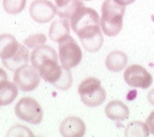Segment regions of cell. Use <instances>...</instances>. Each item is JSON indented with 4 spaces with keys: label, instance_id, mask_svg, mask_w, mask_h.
I'll list each match as a JSON object with an SVG mask.
<instances>
[{
    "label": "cell",
    "instance_id": "obj_6",
    "mask_svg": "<svg viewBox=\"0 0 154 137\" xmlns=\"http://www.w3.org/2000/svg\"><path fill=\"white\" fill-rule=\"evenodd\" d=\"M123 77L130 87L140 89H148L153 82L152 75L139 64H132L126 67Z\"/></svg>",
    "mask_w": 154,
    "mask_h": 137
},
{
    "label": "cell",
    "instance_id": "obj_19",
    "mask_svg": "<svg viewBox=\"0 0 154 137\" xmlns=\"http://www.w3.org/2000/svg\"><path fill=\"white\" fill-rule=\"evenodd\" d=\"M80 42H82V46H84V48L87 51H89V53H96L103 46L104 43L103 33L100 32V33L92 36V38L86 39V40H80Z\"/></svg>",
    "mask_w": 154,
    "mask_h": 137
},
{
    "label": "cell",
    "instance_id": "obj_14",
    "mask_svg": "<svg viewBox=\"0 0 154 137\" xmlns=\"http://www.w3.org/2000/svg\"><path fill=\"white\" fill-rule=\"evenodd\" d=\"M128 55L122 51H113L106 57V67L111 72H120L128 65Z\"/></svg>",
    "mask_w": 154,
    "mask_h": 137
},
{
    "label": "cell",
    "instance_id": "obj_17",
    "mask_svg": "<svg viewBox=\"0 0 154 137\" xmlns=\"http://www.w3.org/2000/svg\"><path fill=\"white\" fill-rule=\"evenodd\" d=\"M150 135V130L147 123L141 121H133L128 123L125 129L126 137H147Z\"/></svg>",
    "mask_w": 154,
    "mask_h": 137
},
{
    "label": "cell",
    "instance_id": "obj_3",
    "mask_svg": "<svg viewBox=\"0 0 154 137\" xmlns=\"http://www.w3.org/2000/svg\"><path fill=\"white\" fill-rule=\"evenodd\" d=\"M80 100L86 106L97 107L106 100V91L101 84V80L95 77H88L80 83L78 87Z\"/></svg>",
    "mask_w": 154,
    "mask_h": 137
},
{
    "label": "cell",
    "instance_id": "obj_27",
    "mask_svg": "<svg viewBox=\"0 0 154 137\" xmlns=\"http://www.w3.org/2000/svg\"><path fill=\"white\" fill-rule=\"evenodd\" d=\"M116 2L119 3L121 5H131L135 1V0H115Z\"/></svg>",
    "mask_w": 154,
    "mask_h": 137
},
{
    "label": "cell",
    "instance_id": "obj_24",
    "mask_svg": "<svg viewBox=\"0 0 154 137\" xmlns=\"http://www.w3.org/2000/svg\"><path fill=\"white\" fill-rule=\"evenodd\" d=\"M70 1L71 0H55L56 7H57V9H60V8L65 7V5L70 2Z\"/></svg>",
    "mask_w": 154,
    "mask_h": 137
},
{
    "label": "cell",
    "instance_id": "obj_21",
    "mask_svg": "<svg viewBox=\"0 0 154 137\" xmlns=\"http://www.w3.org/2000/svg\"><path fill=\"white\" fill-rule=\"evenodd\" d=\"M46 36L44 33H35L29 36L24 41V44L29 48H36L46 43Z\"/></svg>",
    "mask_w": 154,
    "mask_h": 137
},
{
    "label": "cell",
    "instance_id": "obj_11",
    "mask_svg": "<svg viewBox=\"0 0 154 137\" xmlns=\"http://www.w3.org/2000/svg\"><path fill=\"white\" fill-rule=\"evenodd\" d=\"M105 114L110 120L124 121L130 117V109L123 102L115 100L106 105Z\"/></svg>",
    "mask_w": 154,
    "mask_h": 137
},
{
    "label": "cell",
    "instance_id": "obj_20",
    "mask_svg": "<svg viewBox=\"0 0 154 137\" xmlns=\"http://www.w3.org/2000/svg\"><path fill=\"white\" fill-rule=\"evenodd\" d=\"M27 0H3V9L9 14H18L25 9Z\"/></svg>",
    "mask_w": 154,
    "mask_h": 137
},
{
    "label": "cell",
    "instance_id": "obj_12",
    "mask_svg": "<svg viewBox=\"0 0 154 137\" xmlns=\"http://www.w3.org/2000/svg\"><path fill=\"white\" fill-rule=\"evenodd\" d=\"M47 59H58V55L53 47L48 45H42L34 48L33 51L30 55V61L31 65L38 70V67Z\"/></svg>",
    "mask_w": 154,
    "mask_h": 137
},
{
    "label": "cell",
    "instance_id": "obj_22",
    "mask_svg": "<svg viewBox=\"0 0 154 137\" xmlns=\"http://www.w3.org/2000/svg\"><path fill=\"white\" fill-rule=\"evenodd\" d=\"M32 132L26 126L15 125L8 132V136H32Z\"/></svg>",
    "mask_w": 154,
    "mask_h": 137
},
{
    "label": "cell",
    "instance_id": "obj_2",
    "mask_svg": "<svg viewBox=\"0 0 154 137\" xmlns=\"http://www.w3.org/2000/svg\"><path fill=\"white\" fill-rule=\"evenodd\" d=\"M124 13L125 5H119L115 0H105L102 5V16L100 18L103 33L107 36H116L120 33Z\"/></svg>",
    "mask_w": 154,
    "mask_h": 137
},
{
    "label": "cell",
    "instance_id": "obj_8",
    "mask_svg": "<svg viewBox=\"0 0 154 137\" xmlns=\"http://www.w3.org/2000/svg\"><path fill=\"white\" fill-rule=\"evenodd\" d=\"M29 13L34 22L46 24L57 14V7L49 0H34L30 5Z\"/></svg>",
    "mask_w": 154,
    "mask_h": 137
},
{
    "label": "cell",
    "instance_id": "obj_16",
    "mask_svg": "<svg viewBox=\"0 0 154 137\" xmlns=\"http://www.w3.org/2000/svg\"><path fill=\"white\" fill-rule=\"evenodd\" d=\"M18 94V87L15 83L5 82L0 85V106L10 105Z\"/></svg>",
    "mask_w": 154,
    "mask_h": 137
},
{
    "label": "cell",
    "instance_id": "obj_5",
    "mask_svg": "<svg viewBox=\"0 0 154 137\" xmlns=\"http://www.w3.org/2000/svg\"><path fill=\"white\" fill-rule=\"evenodd\" d=\"M82 49L71 36L59 42V59L63 67L70 70L77 67L82 61Z\"/></svg>",
    "mask_w": 154,
    "mask_h": 137
},
{
    "label": "cell",
    "instance_id": "obj_9",
    "mask_svg": "<svg viewBox=\"0 0 154 137\" xmlns=\"http://www.w3.org/2000/svg\"><path fill=\"white\" fill-rule=\"evenodd\" d=\"M59 132L63 137H82L86 133V124L78 117H67L60 123Z\"/></svg>",
    "mask_w": 154,
    "mask_h": 137
},
{
    "label": "cell",
    "instance_id": "obj_7",
    "mask_svg": "<svg viewBox=\"0 0 154 137\" xmlns=\"http://www.w3.org/2000/svg\"><path fill=\"white\" fill-rule=\"evenodd\" d=\"M41 76L32 65L26 64L15 71L14 83L22 91H32L38 86Z\"/></svg>",
    "mask_w": 154,
    "mask_h": 137
},
{
    "label": "cell",
    "instance_id": "obj_13",
    "mask_svg": "<svg viewBox=\"0 0 154 137\" xmlns=\"http://www.w3.org/2000/svg\"><path fill=\"white\" fill-rule=\"evenodd\" d=\"M19 46L20 44L13 36L8 33L0 34V58L2 61L13 57L18 51Z\"/></svg>",
    "mask_w": 154,
    "mask_h": 137
},
{
    "label": "cell",
    "instance_id": "obj_1",
    "mask_svg": "<svg viewBox=\"0 0 154 137\" xmlns=\"http://www.w3.org/2000/svg\"><path fill=\"white\" fill-rule=\"evenodd\" d=\"M71 27L80 40L92 38L102 32L100 16L95 10L82 5L71 17Z\"/></svg>",
    "mask_w": 154,
    "mask_h": 137
},
{
    "label": "cell",
    "instance_id": "obj_4",
    "mask_svg": "<svg viewBox=\"0 0 154 137\" xmlns=\"http://www.w3.org/2000/svg\"><path fill=\"white\" fill-rule=\"evenodd\" d=\"M15 115L18 119L31 124H38L43 120V109L33 98H23L15 105Z\"/></svg>",
    "mask_w": 154,
    "mask_h": 137
},
{
    "label": "cell",
    "instance_id": "obj_15",
    "mask_svg": "<svg viewBox=\"0 0 154 137\" xmlns=\"http://www.w3.org/2000/svg\"><path fill=\"white\" fill-rule=\"evenodd\" d=\"M30 60V56H29V51L27 49L26 45L19 46L18 51L15 53L13 57H11L8 60L2 61L5 67H8L11 71H16L19 67H24V65L28 64V61Z\"/></svg>",
    "mask_w": 154,
    "mask_h": 137
},
{
    "label": "cell",
    "instance_id": "obj_10",
    "mask_svg": "<svg viewBox=\"0 0 154 137\" xmlns=\"http://www.w3.org/2000/svg\"><path fill=\"white\" fill-rule=\"evenodd\" d=\"M70 27L71 23L66 18L60 17L54 20L51 26L49 27V32H48L51 40L56 43H59L64 40L66 36H70Z\"/></svg>",
    "mask_w": 154,
    "mask_h": 137
},
{
    "label": "cell",
    "instance_id": "obj_26",
    "mask_svg": "<svg viewBox=\"0 0 154 137\" xmlns=\"http://www.w3.org/2000/svg\"><path fill=\"white\" fill-rule=\"evenodd\" d=\"M148 101L151 105H154V89H152L151 91L148 93Z\"/></svg>",
    "mask_w": 154,
    "mask_h": 137
},
{
    "label": "cell",
    "instance_id": "obj_28",
    "mask_svg": "<svg viewBox=\"0 0 154 137\" xmlns=\"http://www.w3.org/2000/svg\"><path fill=\"white\" fill-rule=\"evenodd\" d=\"M82 1H91V0H82Z\"/></svg>",
    "mask_w": 154,
    "mask_h": 137
},
{
    "label": "cell",
    "instance_id": "obj_25",
    "mask_svg": "<svg viewBox=\"0 0 154 137\" xmlns=\"http://www.w3.org/2000/svg\"><path fill=\"white\" fill-rule=\"evenodd\" d=\"M7 80H8V75H7V73H5V70L0 69V85L3 84V83H5Z\"/></svg>",
    "mask_w": 154,
    "mask_h": 137
},
{
    "label": "cell",
    "instance_id": "obj_23",
    "mask_svg": "<svg viewBox=\"0 0 154 137\" xmlns=\"http://www.w3.org/2000/svg\"><path fill=\"white\" fill-rule=\"evenodd\" d=\"M146 123H147L148 128H149L150 133L154 135V111L149 115V117L146 120Z\"/></svg>",
    "mask_w": 154,
    "mask_h": 137
},
{
    "label": "cell",
    "instance_id": "obj_18",
    "mask_svg": "<svg viewBox=\"0 0 154 137\" xmlns=\"http://www.w3.org/2000/svg\"><path fill=\"white\" fill-rule=\"evenodd\" d=\"M82 5H84L82 0H71L65 7L57 9V14L59 15V17L71 19V17L77 12V10L80 9Z\"/></svg>",
    "mask_w": 154,
    "mask_h": 137
}]
</instances>
